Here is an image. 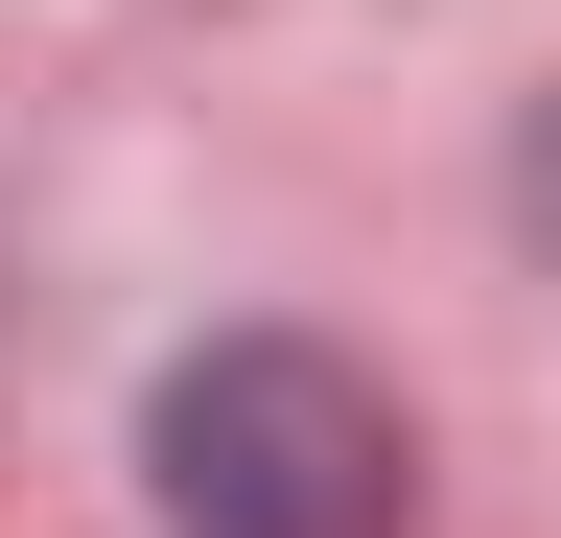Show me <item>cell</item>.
I'll return each mask as SVG.
<instances>
[{"label":"cell","mask_w":561,"mask_h":538,"mask_svg":"<svg viewBox=\"0 0 561 538\" xmlns=\"http://www.w3.org/2000/svg\"><path fill=\"white\" fill-rule=\"evenodd\" d=\"M140 468H164V538H421V422L328 328H210L140 398Z\"/></svg>","instance_id":"1"},{"label":"cell","mask_w":561,"mask_h":538,"mask_svg":"<svg viewBox=\"0 0 561 538\" xmlns=\"http://www.w3.org/2000/svg\"><path fill=\"white\" fill-rule=\"evenodd\" d=\"M515 187H538V234H561V117H538V164H515Z\"/></svg>","instance_id":"2"}]
</instances>
